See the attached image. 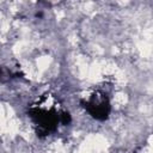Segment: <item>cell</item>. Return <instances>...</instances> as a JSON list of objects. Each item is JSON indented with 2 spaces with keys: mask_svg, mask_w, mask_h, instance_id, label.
Wrapping results in <instances>:
<instances>
[{
  "mask_svg": "<svg viewBox=\"0 0 153 153\" xmlns=\"http://www.w3.org/2000/svg\"><path fill=\"white\" fill-rule=\"evenodd\" d=\"M19 75V71L10 68L8 66H0V81H8Z\"/></svg>",
  "mask_w": 153,
  "mask_h": 153,
  "instance_id": "3957f363",
  "label": "cell"
},
{
  "mask_svg": "<svg viewBox=\"0 0 153 153\" xmlns=\"http://www.w3.org/2000/svg\"><path fill=\"white\" fill-rule=\"evenodd\" d=\"M37 136L45 137L53 134L59 124L67 126L71 122V115L62 109L59 100L53 94L45 93L33 102L27 110Z\"/></svg>",
  "mask_w": 153,
  "mask_h": 153,
  "instance_id": "6da1fadb",
  "label": "cell"
},
{
  "mask_svg": "<svg viewBox=\"0 0 153 153\" xmlns=\"http://www.w3.org/2000/svg\"><path fill=\"white\" fill-rule=\"evenodd\" d=\"M82 108L96 120L104 121L109 117L111 106L110 99L103 90H92L80 99Z\"/></svg>",
  "mask_w": 153,
  "mask_h": 153,
  "instance_id": "7a4b0ae2",
  "label": "cell"
}]
</instances>
